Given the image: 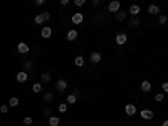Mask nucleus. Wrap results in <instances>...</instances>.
Wrapping results in <instances>:
<instances>
[{
  "mask_svg": "<svg viewBox=\"0 0 168 126\" xmlns=\"http://www.w3.org/2000/svg\"><path fill=\"white\" fill-rule=\"evenodd\" d=\"M119 8H121L119 0H111V2H109V5H108V10H109L111 13H118V12H119Z\"/></svg>",
  "mask_w": 168,
  "mask_h": 126,
  "instance_id": "1",
  "label": "nucleus"
},
{
  "mask_svg": "<svg viewBox=\"0 0 168 126\" xmlns=\"http://www.w3.org/2000/svg\"><path fill=\"white\" fill-rule=\"evenodd\" d=\"M67 89V81L66 79H59L56 82V91H59V93H64Z\"/></svg>",
  "mask_w": 168,
  "mask_h": 126,
  "instance_id": "2",
  "label": "nucleus"
},
{
  "mask_svg": "<svg viewBox=\"0 0 168 126\" xmlns=\"http://www.w3.org/2000/svg\"><path fill=\"white\" fill-rule=\"evenodd\" d=\"M140 114H141V118H143L145 121L153 120V111H151V109H143V111H141Z\"/></svg>",
  "mask_w": 168,
  "mask_h": 126,
  "instance_id": "3",
  "label": "nucleus"
},
{
  "mask_svg": "<svg viewBox=\"0 0 168 126\" xmlns=\"http://www.w3.org/2000/svg\"><path fill=\"white\" fill-rule=\"evenodd\" d=\"M40 35L44 37V39H49L51 35H52V29L49 25H46V27H42V30H40Z\"/></svg>",
  "mask_w": 168,
  "mask_h": 126,
  "instance_id": "4",
  "label": "nucleus"
},
{
  "mask_svg": "<svg viewBox=\"0 0 168 126\" xmlns=\"http://www.w3.org/2000/svg\"><path fill=\"white\" fill-rule=\"evenodd\" d=\"M114 40H116V44H118V46H123V44H126L128 37H126V34H118V35L114 37Z\"/></svg>",
  "mask_w": 168,
  "mask_h": 126,
  "instance_id": "5",
  "label": "nucleus"
},
{
  "mask_svg": "<svg viewBox=\"0 0 168 126\" xmlns=\"http://www.w3.org/2000/svg\"><path fill=\"white\" fill-rule=\"evenodd\" d=\"M128 12L131 13L133 17H136V15H138V13L141 12V7H140V5H136V4H133V5H129V8H128Z\"/></svg>",
  "mask_w": 168,
  "mask_h": 126,
  "instance_id": "6",
  "label": "nucleus"
},
{
  "mask_svg": "<svg viewBox=\"0 0 168 126\" xmlns=\"http://www.w3.org/2000/svg\"><path fill=\"white\" fill-rule=\"evenodd\" d=\"M124 113H126L128 116H134V114H136V106H134V104H126V106H124Z\"/></svg>",
  "mask_w": 168,
  "mask_h": 126,
  "instance_id": "7",
  "label": "nucleus"
},
{
  "mask_svg": "<svg viewBox=\"0 0 168 126\" xmlns=\"http://www.w3.org/2000/svg\"><path fill=\"white\" fill-rule=\"evenodd\" d=\"M148 13L150 15H158L160 13V7L156 5V4H151V5L148 7Z\"/></svg>",
  "mask_w": 168,
  "mask_h": 126,
  "instance_id": "8",
  "label": "nucleus"
},
{
  "mask_svg": "<svg viewBox=\"0 0 168 126\" xmlns=\"http://www.w3.org/2000/svg\"><path fill=\"white\" fill-rule=\"evenodd\" d=\"M76 101H77V89H76L74 93H71V94H69V96H67L66 103H67V104H74Z\"/></svg>",
  "mask_w": 168,
  "mask_h": 126,
  "instance_id": "9",
  "label": "nucleus"
},
{
  "mask_svg": "<svg viewBox=\"0 0 168 126\" xmlns=\"http://www.w3.org/2000/svg\"><path fill=\"white\" fill-rule=\"evenodd\" d=\"M15 79H17V82H25V81L29 79V76H27L25 71H20V73L17 74V77H15Z\"/></svg>",
  "mask_w": 168,
  "mask_h": 126,
  "instance_id": "10",
  "label": "nucleus"
},
{
  "mask_svg": "<svg viewBox=\"0 0 168 126\" xmlns=\"http://www.w3.org/2000/svg\"><path fill=\"white\" fill-rule=\"evenodd\" d=\"M141 91H143V93H150V91H151V82H150V81H143V82H141Z\"/></svg>",
  "mask_w": 168,
  "mask_h": 126,
  "instance_id": "11",
  "label": "nucleus"
},
{
  "mask_svg": "<svg viewBox=\"0 0 168 126\" xmlns=\"http://www.w3.org/2000/svg\"><path fill=\"white\" fill-rule=\"evenodd\" d=\"M17 51H19L20 54H27L29 52V46H27L25 42H20L19 46H17Z\"/></svg>",
  "mask_w": 168,
  "mask_h": 126,
  "instance_id": "12",
  "label": "nucleus"
},
{
  "mask_svg": "<svg viewBox=\"0 0 168 126\" xmlns=\"http://www.w3.org/2000/svg\"><path fill=\"white\" fill-rule=\"evenodd\" d=\"M89 59H91V62H93V64H99V61H101V52H93Z\"/></svg>",
  "mask_w": 168,
  "mask_h": 126,
  "instance_id": "13",
  "label": "nucleus"
},
{
  "mask_svg": "<svg viewBox=\"0 0 168 126\" xmlns=\"http://www.w3.org/2000/svg\"><path fill=\"white\" fill-rule=\"evenodd\" d=\"M82 20H84V17H82V13H74L72 15V24H82Z\"/></svg>",
  "mask_w": 168,
  "mask_h": 126,
  "instance_id": "14",
  "label": "nucleus"
},
{
  "mask_svg": "<svg viewBox=\"0 0 168 126\" xmlns=\"http://www.w3.org/2000/svg\"><path fill=\"white\" fill-rule=\"evenodd\" d=\"M67 40H71V42H72V40H76L77 39V30H69V32H67V37H66Z\"/></svg>",
  "mask_w": 168,
  "mask_h": 126,
  "instance_id": "15",
  "label": "nucleus"
},
{
  "mask_svg": "<svg viewBox=\"0 0 168 126\" xmlns=\"http://www.w3.org/2000/svg\"><path fill=\"white\" fill-rule=\"evenodd\" d=\"M59 123H60V120L57 116H51L49 118V126H59Z\"/></svg>",
  "mask_w": 168,
  "mask_h": 126,
  "instance_id": "16",
  "label": "nucleus"
},
{
  "mask_svg": "<svg viewBox=\"0 0 168 126\" xmlns=\"http://www.w3.org/2000/svg\"><path fill=\"white\" fill-rule=\"evenodd\" d=\"M74 64H76L77 67H82L84 66V57H82V56H77V57L74 59Z\"/></svg>",
  "mask_w": 168,
  "mask_h": 126,
  "instance_id": "17",
  "label": "nucleus"
},
{
  "mask_svg": "<svg viewBox=\"0 0 168 126\" xmlns=\"http://www.w3.org/2000/svg\"><path fill=\"white\" fill-rule=\"evenodd\" d=\"M40 81H42L44 84L51 82V74H49V73H42V76H40Z\"/></svg>",
  "mask_w": 168,
  "mask_h": 126,
  "instance_id": "18",
  "label": "nucleus"
},
{
  "mask_svg": "<svg viewBox=\"0 0 168 126\" xmlns=\"http://www.w3.org/2000/svg\"><path fill=\"white\" fill-rule=\"evenodd\" d=\"M34 22L37 24V25H40V24H44L46 20H44V15L42 13H39V15H35V19H34Z\"/></svg>",
  "mask_w": 168,
  "mask_h": 126,
  "instance_id": "19",
  "label": "nucleus"
},
{
  "mask_svg": "<svg viewBox=\"0 0 168 126\" xmlns=\"http://www.w3.org/2000/svg\"><path fill=\"white\" fill-rule=\"evenodd\" d=\"M32 91H34L35 94L40 93V91H42V82H35V84L32 86Z\"/></svg>",
  "mask_w": 168,
  "mask_h": 126,
  "instance_id": "20",
  "label": "nucleus"
},
{
  "mask_svg": "<svg viewBox=\"0 0 168 126\" xmlns=\"http://www.w3.org/2000/svg\"><path fill=\"white\" fill-rule=\"evenodd\" d=\"M8 104H10V108H15V106H19V98H10V101H8Z\"/></svg>",
  "mask_w": 168,
  "mask_h": 126,
  "instance_id": "21",
  "label": "nucleus"
},
{
  "mask_svg": "<svg viewBox=\"0 0 168 126\" xmlns=\"http://www.w3.org/2000/svg\"><path fill=\"white\" fill-rule=\"evenodd\" d=\"M126 17H128V13H126V12H118V13H116V19L119 20V22H123V20L126 19Z\"/></svg>",
  "mask_w": 168,
  "mask_h": 126,
  "instance_id": "22",
  "label": "nucleus"
},
{
  "mask_svg": "<svg viewBox=\"0 0 168 126\" xmlns=\"http://www.w3.org/2000/svg\"><path fill=\"white\" fill-rule=\"evenodd\" d=\"M167 20H168L167 15H160V17H158V25H165V24H167Z\"/></svg>",
  "mask_w": 168,
  "mask_h": 126,
  "instance_id": "23",
  "label": "nucleus"
},
{
  "mask_svg": "<svg viewBox=\"0 0 168 126\" xmlns=\"http://www.w3.org/2000/svg\"><path fill=\"white\" fill-rule=\"evenodd\" d=\"M138 25H140V20H138V19H131V20H129V27H131V29H136Z\"/></svg>",
  "mask_w": 168,
  "mask_h": 126,
  "instance_id": "24",
  "label": "nucleus"
},
{
  "mask_svg": "<svg viewBox=\"0 0 168 126\" xmlns=\"http://www.w3.org/2000/svg\"><path fill=\"white\" fill-rule=\"evenodd\" d=\"M165 99V94L163 93H158V94H155V101L156 103H161V101Z\"/></svg>",
  "mask_w": 168,
  "mask_h": 126,
  "instance_id": "25",
  "label": "nucleus"
},
{
  "mask_svg": "<svg viewBox=\"0 0 168 126\" xmlns=\"http://www.w3.org/2000/svg\"><path fill=\"white\" fill-rule=\"evenodd\" d=\"M59 111H60V113H66V111H67V103H62V104H59Z\"/></svg>",
  "mask_w": 168,
  "mask_h": 126,
  "instance_id": "26",
  "label": "nucleus"
},
{
  "mask_svg": "<svg viewBox=\"0 0 168 126\" xmlns=\"http://www.w3.org/2000/svg\"><path fill=\"white\" fill-rule=\"evenodd\" d=\"M44 101H46V103H51V101H52V94H51V93L44 94Z\"/></svg>",
  "mask_w": 168,
  "mask_h": 126,
  "instance_id": "27",
  "label": "nucleus"
},
{
  "mask_svg": "<svg viewBox=\"0 0 168 126\" xmlns=\"http://www.w3.org/2000/svg\"><path fill=\"white\" fill-rule=\"evenodd\" d=\"M84 4H86V0H74V5L76 7H82Z\"/></svg>",
  "mask_w": 168,
  "mask_h": 126,
  "instance_id": "28",
  "label": "nucleus"
},
{
  "mask_svg": "<svg viewBox=\"0 0 168 126\" xmlns=\"http://www.w3.org/2000/svg\"><path fill=\"white\" fill-rule=\"evenodd\" d=\"M24 67H25L27 71H30V69H32V62H30V61H25V62H24Z\"/></svg>",
  "mask_w": 168,
  "mask_h": 126,
  "instance_id": "29",
  "label": "nucleus"
},
{
  "mask_svg": "<svg viewBox=\"0 0 168 126\" xmlns=\"http://www.w3.org/2000/svg\"><path fill=\"white\" fill-rule=\"evenodd\" d=\"M42 15H44V20H46V22L51 20V12H42Z\"/></svg>",
  "mask_w": 168,
  "mask_h": 126,
  "instance_id": "30",
  "label": "nucleus"
},
{
  "mask_svg": "<svg viewBox=\"0 0 168 126\" xmlns=\"http://www.w3.org/2000/svg\"><path fill=\"white\" fill-rule=\"evenodd\" d=\"M24 125L30 126V125H32V118H29V116H27V118H24Z\"/></svg>",
  "mask_w": 168,
  "mask_h": 126,
  "instance_id": "31",
  "label": "nucleus"
},
{
  "mask_svg": "<svg viewBox=\"0 0 168 126\" xmlns=\"http://www.w3.org/2000/svg\"><path fill=\"white\" fill-rule=\"evenodd\" d=\"M161 89H163V93L168 94V82H163V84H161Z\"/></svg>",
  "mask_w": 168,
  "mask_h": 126,
  "instance_id": "32",
  "label": "nucleus"
},
{
  "mask_svg": "<svg viewBox=\"0 0 168 126\" xmlns=\"http://www.w3.org/2000/svg\"><path fill=\"white\" fill-rule=\"evenodd\" d=\"M0 111H2V113H7V111H8V106H7V104H4V106L0 108Z\"/></svg>",
  "mask_w": 168,
  "mask_h": 126,
  "instance_id": "33",
  "label": "nucleus"
},
{
  "mask_svg": "<svg viewBox=\"0 0 168 126\" xmlns=\"http://www.w3.org/2000/svg\"><path fill=\"white\" fill-rule=\"evenodd\" d=\"M91 4H93L94 7H98V5L101 4V0H91Z\"/></svg>",
  "mask_w": 168,
  "mask_h": 126,
  "instance_id": "34",
  "label": "nucleus"
},
{
  "mask_svg": "<svg viewBox=\"0 0 168 126\" xmlns=\"http://www.w3.org/2000/svg\"><path fill=\"white\" fill-rule=\"evenodd\" d=\"M44 114H46V116H52V114H51V109H49V108H46V109H44Z\"/></svg>",
  "mask_w": 168,
  "mask_h": 126,
  "instance_id": "35",
  "label": "nucleus"
},
{
  "mask_svg": "<svg viewBox=\"0 0 168 126\" xmlns=\"http://www.w3.org/2000/svg\"><path fill=\"white\" fill-rule=\"evenodd\" d=\"M34 2H35L37 5H44V4H46V0H34Z\"/></svg>",
  "mask_w": 168,
  "mask_h": 126,
  "instance_id": "36",
  "label": "nucleus"
},
{
  "mask_svg": "<svg viewBox=\"0 0 168 126\" xmlns=\"http://www.w3.org/2000/svg\"><path fill=\"white\" fill-rule=\"evenodd\" d=\"M60 2V5H67V4H69V0H59Z\"/></svg>",
  "mask_w": 168,
  "mask_h": 126,
  "instance_id": "37",
  "label": "nucleus"
},
{
  "mask_svg": "<svg viewBox=\"0 0 168 126\" xmlns=\"http://www.w3.org/2000/svg\"><path fill=\"white\" fill-rule=\"evenodd\" d=\"M161 126H168V120H165V121H163V125H161Z\"/></svg>",
  "mask_w": 168,
  "mask_h": 126,
  "instance_id": "38",
  "label": "nucleus"
}]
</instances>
